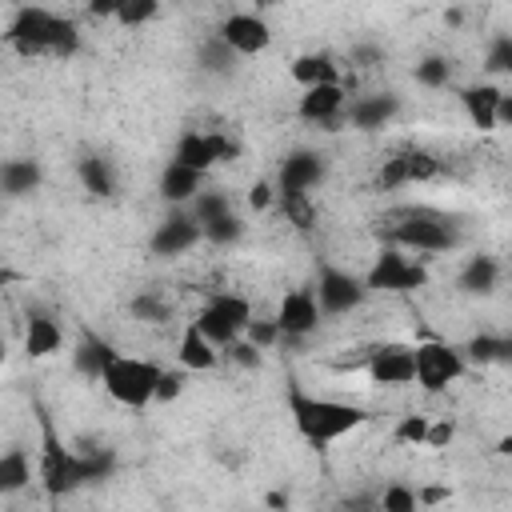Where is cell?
<instances>
[{
	"label": "cell",
	"instance_id": "cell-1",
	"mask_svg": "<svg viewBox=\"0 0 512 512\" xmlns=\"http://www.w3.org/2000/svg\"><path fill=\"white\" fill-rule=\"evenodd\" d=\"M288 404V416H292V428L312 444V448H328L336 440H344L348 432L364 428L368 424V412L360 404H348V400H332V396H312L304 388H288L284 396Z\"/></svg>",
	"mask_w": 512,
	"mask_h": 512
},
{
	"label": "cell",
	"instance_id": "cell-2",
	"mask_svg": "<svg viewBox=\"0 0 512 512\" xmlns=\"http://www.w3.org/2000/svg\"><path fill=\"white\" fill-rule=\"evenodd\" d=\"M4 44L12 52H20L24 60H36V56H52V60H68L76 48H80V28L60 16V12H48V8H36V4H24L12 12V24L4 32Z\"/></svg>",
	"mask_w": 512,
	"mask_h": 512
},
{
	"label": "cell",
	"instance_id": "cell-3",
	"mask_svg": "<svg viewBox=\"0 0 512 512\" xmlns=\"http://www.w3.org/2000/svg\"><path fill=\"white\" fill-rule=\"evenodd\" d=\"M388 240L400 252H416V260L440 256L448 248L460 244V228L452 224V216L432 212V208H396L388 216Z\"/></svg>",
	"mask_w": 512,
	"mask_h": 512
},
{
	"label": "cell",
	"instance_id": "cell-4",
	"mask_svg": "<svg viewBox=\"0 0 512 512\" xmlns=\"http://www.w3.org/2000/svg\"><path fill=\"white\" fill-rule=\"evenodd\" d=\"M112 472V456H80V452H68L64 444H56V436L48 432L44 440V456H40V480L48 488V496H68L92 480H104Z\"/></svg>",
	"mask_w": 512,
	"mask_h": 512
},
{
	"label": "cell",
	"instance_id": "cell-5",
	"mask_svg": "<svg viewBox=\"0 0 512 512\" xmlns=\"http://www.w3.org/2000/svg\"><path fill=\"white\" fill-rule=\"evenodd\" d=\"M156 376H160V364L144 360V356H128V352H116L108 360V368L100 372V384L104 392L124 404V408H148L152 396H156Z\"/></svg>",
	"mask_w": 512,
	"mask_h": 512
},
{
	"label": "cell",
	"instance_id": "cell-6",
	"mask_svg": "<svg viewBox=\"0 0 512 512\" xmlns=\"http://www.w3.org/2000/svg\"><path fill=\"white\" fill-rule=\"evenodd\" d=\"M464 372H468V360H464V352L456 344L436 340V336L412 344V384H420L428 396L452 388Z\"/></svg>",
	"mask_w": 512,
	"mask_h": 512
},
{
	"label": "cell",
	"instance_id": "cell-7",
	"mask_svg": "<svg viewBox=\"0 0 512 512\" xmlns=\"http://www.w3.org/2000/svg\"><path fill=\"white\" fill-rule=\"evenodd\" d=\"M248 320H252L248 296H240V292H212V296L204 300V308L196 312L192 324L200 328V336H204L208 344L228 348V344H236V340L244 336Z\"/></svg>",
	"mask_w": 512,
	"mask_h": 512
},
{
	"label": "cell",
	"instance_id": "cell-8",
	"mask_svg": "<svg viewBox=\"0 0 512 512\" xmlns=\"http://www.w3.org/2000/svg\"><path fill=\"white\" fill-rule=\"evenodd\" d=\"M428 280H432V272L424 260L388 244L376 252L372 268L364 272V292H420V288H428Z\"/></svg>",
	"mask_w": 512,
	"mask_h": 512
},
{
	"label": "cell",
	"instance_id": "cell-9",
	"mask_svg": "<svg viewBox=\"0 0 512 512\" xmlns=\"http://www.w3.org/2000/svg\"><path fill=\"white\" fill-rule=\"evenodd\" d=\"M440 160L428 152V148H400V152H392L380 168H376V188L380 192H396V188H404V184H428V180H436L440 176Z\"/></svg>",
	"mask_w": 512,
	"mask_h": 512
},
{
	"label": "cell",
	"instance_id": "cell-10",
	"mask_svg": "<svg viewBox=\"0 0 512 512\" xmlns=\"http://www.w3.org/2000/svg\"><path fill=\"white\" fill-rule=\"evenodd\" d=\"M216 40H220L232 56H260V52H268V44H272V28H268V20L256 16V12H228V16L220 20V28H216Z\"/></svg>",
	"mask_w": 512,
	"mask_h": 512
},
{
	"label": "cell",
	"instance_id": "cell-11",
	"mask_svg": "<svg viewBox=\"0 0 512 512\" xmlns=\"http://www.w3.org/2000/svg\"><path fill=\"white\" fill-rule=\"evenodd\" d=\"M312 296H316L320 316H344V312H352V308L364 300V280L352 276V272H344V268H332V264H328V268H320Z\"/></svg>",
	"mask_w": 512,
	"mask_h": 512
},
{
	"label": "cell",
	"instance_id": "cell-12",
	"mask_svg": "<svg viewBox=\"0 0 512 512\" xmlns=\"http://www.w3.org/2000/svg\"><path fill=\"white\" fill-rule=\"evenodd\" d=\"M344 108H348V88L340 84H320V88H304L296 100V116L304 124H316L324 132H336L344 124Z\"/></svg>",
	"mask_w": 512,
	"mask_h": 512
},
{
	"label": "cell",
	"instance_id": "cell-13",
	"mask_svg": "<svg viewBox=\"0 0 512 512\" xmlns=\"http://www.w3.org/2000/svg\"><path fill=\"white\" fill-rule=\"evenodd\" d=\"M364 372L376 388H408L412 384V344L384 340L364 356Z\"/></svg>",
	"mask_w": 512,
	"mask_h": 512
},
{
	"label": "cell",
	"instance_id": "cell-14",
	"mask_svg": "<svg viewBox=\"0 0 512 512\" xmlns=\"http://www.w3.org/2000/svg\"><path fill=\"white\" fill-rule=\"evenodd\" d=\"M272 324H276L280 340H304V336H312V332L320 328V308H316L312 288H292V292H284V296H280V308H276V316H272Z\"/></svg>",
	"mask_w": 512,
	"mask_h": 512
},
{
	"label": "cell",
	"instance_id": "cell-15",
	"mask_svg": "<svg viewBox=\"0 0 512 512\" xmlns=\"http://www.w3.org/2000/svg\"><path fill=\"white\" fill-rule=\"evenodd\" d=\"M320 176H324V160L316 156V152H292L284 164H280V172H276V196H312V188L320 184Z\"/></svg>",
	"mask_w": 512,
	"mask_h": 512
},
{
	"label": "cell",
	"instance_id": "cell-16",
	"mask_svg": "<svg viewBox=\"0 0 512 512\" xmlns=\"http://www.w3.org/2000/svg\"><path fill=\"white\" fill-rule=\"evenodd\" d=\"M204 236H200V224L188 208H172L168 220L152 232V252L156 256H184L188 248H196Z\"/></svg>",
	"mask_w": 512,
	"mask_h": 512
},
{
	"label": "cell",
	"instance_id": "cell-17",
	"mask_svg": "<svg viewBox=\"0 0 512 512\" xmlns=\"http://www.w3.org/2000/svg\"><path fill=\"white\" fill-rule=\"evenodd\" d=\"M400 112V100L392 92H380V96H356L348 108H344V124L348 128H360V132H376L384 124H392Z\"/></svg>",
	"mask_w": 512,
	"mask_h": 512
},
{
	"label": "cell",
	"instance_id": "cell-18",
	"mask_svg": "<svg viewBox=\"0 0 512 512\" xmlns=\"http://www.w3.org/2000/svg\"><path fill=\"white\" fill-rule=\"evenodd\" d=\"M500 96H504V88H500V84H488V80L460 88V104H464L472 128H480V132H496V108H500Z\"/></svg>",
	"mask_w": 512,
	"mask_h": 512
},
{
	"label": "cell",
	"instance_id": "cell-19",
	"mask_svg": "<svg viewBox=\"0 0 512 512\" xmlns=\"http://www.w3.org/2000/svg\"><path fill=\"white\" fill-rule=\"evenodd\" d=\"M176 364H180L184 372H212V368L220 364V348L208 344V340L200 336V328L188 320V324L180 328V340H176Z\"/></svg>",
	"mask_w": 512,
	"mask_h": 512
},
{
	"label": "cell",
	"instance_id": "cell-20",
	"mask_svg": "<svg viewBox=\"0 0 512 512\" xmlns=\"http://www.w3.org/2000/svg\"><path fill=\"white\" fill-rule=\"evenodd\" d=\"M200 188H204V176H200V172H192V168H184V164H176V160L164 164V172H160V200H164V204L188 208Z\"/></svg>",
	"mask_w": 512,
	"mask_h": 512
},
{
	"label": "cell",
	"instance_id": "cell-21",
	"mask_svg": "<svg viewBox=\"0 0 512 512\" xmlns=\"http://www.w3.org/2000/svg\"><path fill=\"white\" fill-rule=\"evenodd\" d=\"M288 76L300 84V92L304 88H320V84H340V64L328 52H304V56L292 60Z\"/></svg>",
	"mask_w": 512,
	"mask_h": 512
},
{
	"label": "cell",
	"instance_id": "cell-22",
	"mask_svg": "<svg viewBox=\"0 0 512 512\" xmlns=\"http://www.w3.org/2000/svg\"><path fill=\"white\" fill-rule=\"evenodd\" d=\"M60 344H64L60 324H56L52 316H44V312H32L28 324H24V352H28L32 360H44V356H56Z\"/></svg>",
	"mask_w": 512,
	"mask_h": 512
},
{
	"label": "cell",
	"instance_id": "cell-23",
	"mask_svg": "<svg viewBox=\"0 0 512 512\" xmlns=\"http://www.w3.org/2000/svg\"><path fill=\"white\" fill-rule=\"evenodd\" d=\"M460 288L472 292V296H492L500 288V260H492L484 252L468 256L464 268H460Z\"/></svg>",
	"mask_w": 512,
	"mask_h": 512
},
{
	"label": "cell",
	"instance_id": "cell-24",
	"mask_svg": "<svg viewBox=\"0 0 512 512\" xmlns=\"http://www.w3.org/2000/svg\"><path fill=\"white\" fill-rule=\"evenodd\" d=\"M112 356H116V348H112L104 336L84 332V336H80V344H76V352H72V364H76V372H80V376L100 380V372L108 368V360H112Z\"/></svg>",
	"mask_w": 512,
	"mask_h": 512
},
{
	"label": "cell",
	"instance_id": "cell-25",
	"mask_svg": "<svg viewBox=\"0 0 512 512\" xmlns=\"http://www.w3.org/2000/svg\"><path fill=\"white\" fill-rule=\"evenodd\" d=\"M172 160H176V164H184V168H192V172H200V176H208V172L216 168V160H212V148H208V132H196V128L180 132Z\"/></svg>",
	"mask_w": 512,
	"mask_h": 512
},
{
	"label": "cell",
	"instance_id": "cell-26",
	"mask_svg": "<svg viewBox=\"0 0 512 512\" xmlns=\"http://www.w3.org/2000/svg\"><path fill=\"white\" fill-rule=\"evenodd\" d=\"M32 484V460L28 448H8L0 456V496H16Z\"/></svg>",
	"mask_w": 512,
	"mask_h": 512
},
{
	"label": "cell",
	"instance_id": "cell-27",
	"mask_svg": "<svg viewBox=\"0 0 512 512\" xmlns=\"http://www.w3.org/2000/svg\"><path fill=\"white\" fill-rule=\"evenodd\" d=\"M40 184V164L36 160H4L0 164V192L4 196H28Z\"/></svg>",
	"mask_w": 512,
	"mask_h": 512
},
{
	"label": "cell",
	"instance_id": "cell-28",
	"mask_svg": "<svg viewBox=\"0 0 512 512\" xmlns=\"http://www.w3.org/2000/svg\"><path fill=\"white\" fill-rule=\"evenodd\" d=\"M76 176H80L84 192H92V196H112L116 192V172H112V164L104 156H84L76 164Z\"/></svg>",
	"mask_w": 512,
	"mask_h": 512
},
{
	"label": "cell",
	"instance_id": "cell-29",
	"mask_svg": "<svg viewBox=\"0 0 512 512\" xmlns=\"http://www.w3.org/2000/svg\"><path fill=\"white\" fill-rule=\"evenodd\" d=\"M464 360H476V364H496V360H508V352H512V344L504 340V336H492V332H480V336H472L464 348Z\"/></svg>",
	"mask_w": 512,
	"mask_h": 512
},
{
	"label": "cell",
	"instance_id": "cell-30",
	"mask_svg": "<svg viewBox=\"0 0 512 512\" xmlns=\"http://www.w3.org/2000/svg\"><path fill=\"white\" fill-rule=\"evenodd\" d=\"M376 508L380 512H420V500H416V488L404 484V480H392L376 492Z\"/></svg>",
	"mask_w": 512,
	"mask_h": 512
},
{
	"label": "cell",
	"instance_id": "cell-31",
	"mask_svg": "<svg viewBox=\"0 0 512 512\" xmlns=\"http://www.w3.org/2000/svg\"><path fill=\"white\" fill-rule=\"evenodd\" d=\"M188 212L196 216V224H208V220H216V216L232 212V204H228V192H208V188H200V192L192 196Z\"/></svg>",
	"mask_w": 512,
	"mask_h": 512
},
{
	"label": "cell",
	"instance_id": "cell-32",
	"mask_svg": "<svg viewBox=\"0 0 512 512\" xmlns=\"http://www.w3.org/2000/svg\"><path fill=\"white\" fill-rule=\"evenodd\" d=\"M276 200H280V212H284V220H288L292 228L308 232V228L316 224V204H312V196H276Z\"/></svg>",
	"mask_w": 512,
	"mask_h": 512
},
{
	"label": "cell",
	"instance_id": "cell-33",
	"mask_svg": "<svg viewBox=\"0 0 512 512\" xmlns=\"http://www.w3.org/2000/svg\"><path fill=\"white\" fill-rule=\"evenodd\" d=\"M128 312L144 324H164L168 320V300L160 292H140V296L128 300Z\"/></svg>",
	"mask_w": 512,
	"mask_h": 512
},
{
	"label": "cell",
	"instance_id": "cell-34",
	"mask_svg": "<svg viewBox=\"0 0 512 512\" xmlns=\"http://www.w3.org/2000/svg\"><path fill=\"white\" fill-rule=\"evenodd\" d=\"M240 232H244V224H240V216H236V212H224V216H216V220L200 224V236H204V240H212V244H228V240H236Z\"/></svg>",
	"mask_w": 512,
	"mask_h": 512
},
{
	"label": "cell",
	"instance_id": "cell-35",
	"mask_svg": "<svg viewBox=\"0 0 512 512\" xmlns=\"http://www.w3.org/2000/svg\"><path fill=\"white\" fill-rule=\"evenodd\" d=\"M428 420H432V416H420V412L404 416V420L392 428V440H396V444H404V448H424V432H428Z\"/></svg>",
	"mask_w": 512,
	"mask_h": 512
},
{
	"label": "cell",
	"instance_id": "cell-36",
	"mask_svg": "<svg viewBox=\"0 0 512 512\" xmlns=\"http://www.w3.org/2000/svg\"><path fill=\"white\" fill-rule=\"evenodd\" d=\"M416 80H420L424 88H444V84L452 80V68H448L444 56H428V60L416 64Z\"/></svg>",
	"mask_w": 512,
	"mask_h": 512
},
{
	"label": "cell",
	"instance_id": "cell-37",
	"mask_svg": "<svg viewBox=\"0 0 512 512\" xmlns=\"http://www.w3.org/2000/svg\"><path fill=\"white\" fill-rule=\"evenodd\" d=\"M184 384H188V372H184V368H160V376H156V396H152V400L168 404V400H176V396L184 392Z\"/></svg>",
	"mask_w": 512,
	"mask_h": 512
},
{
	"label": "cell",
	"instance_id": "cell-38",
	"mask_svg": "<svg viewBox=\"0 0 512 512\" xmlns=\"http://www.w3.org/2000/svg\"><path fill=\"white\" fill-rule=\"evenodd\" d=\"M156 12H160V4H152V0H128V4H116V20H120V24H128V28H136V24L152 20Z\"/></svg>",
	"mask_w": 512,
	"mask_h": 512
},
{
	"label": "cell",
	"instance_id": "cell-39",
	"mask_svg": "<svg viewBox=\"0 0 512 512\" xmlns=\"http://www.w3.org/2000/svg\"><path fill=\"white\" fill-rule=\"evenodd\" d=\"M244 340L256 348V352H264V348H272V344H280V332H276V324L272 320H248V328H244Z\"/></svg>",
	"mask_w": 512,
	"mask_h": 512
},
{
	"label": "cell",
	"instance_id": "cell-40",
	"mask_svg": "<svg viewBox=\"0 0 512 512\" xmlns=\"http://www.w3.org/2000/svg\"><path fill=\"white\" fill-rule=\"evenodd\" d=\"M456 440V420L452 416H440V420H428V432H424V448H448Z\"/></svg>",
	"mask_w": 512,
	"mask_h": 512
},
{
	"label": "cell",
	"instance_id": "cell-41",
	"mask_svg": "<svg viewBox=\"0 0 512 512\" xmlns=\"http://www.w3.org/2000/svg\"><path fill=\"white\" fill-rule=\"evenodd\" d=\"M208 148H212V160L216 164H232L240 156V144L228 132H208Z\"/></svg>",
	"mask_w": 512,
	"mask_h": 512
},
{
	"label": "cell",
	"instance_id": "cell-42",
	"mask_svg": "<svg viewBox=\"0 0 512 512\" xmlns=\"http://www.w3.org/2000/svg\"><path fill=\"white\" fill-rule=\"evenodd\" d=\"M512 68V36H496L488 52V72H508Z\"/></svg>",
	"mask_w": 512,
	"mask_h": 512
},
{
	"label": "cell",
	"instance_id": "cell-43",
	"mask_svg": "<svg viewBox=\"0 0 512 512\" xmlns=\"http://www.w3.org/2000/svg\"><path fill=\"white\" fill-rule=\"evenodd\" d=\"M276 204V188L268 184V180H256L252 188H248V208L252 212H268Z\"/></svg>",
	"mask_w": 512,
	"mask_h": 512
},
{
	"label": "cell",
	"instance_id": "cell-44",
	"mask_svg": "<svg viewBox=\"0 0 512 512\" xmlns=\"http://www.w3.org/2000/svg\"><path fill=\"white\" fill-rule=\"evenodd\" d=\"M224 356H228V360H236V364H244V368H256V364H260V352H256L244 336H240L236 344H228V348H224Z\"/></svg>",
	"mask_w": 512,
	"mask_h": 512
},
{
	"label": "cell",
	"instance_id": "cell-45",
	"mask_svg": "<svg viewBox=\"0 0 512 512\" xmlns=\"http://www.w3.org/2000/svg\"><path fill=\"white\" fill-rule=\"evenodd\" d=\"M448 496H452V488H448V484H424V488H416L420 508H436V504H444Z\"/></svg>",
	"mask_w": 512,
	"mask_h": 512
},
{
	"label": "cell",
	"instance_id": "cell-46",
	"mask_svg": "<svg viewBox=\"0 0 512 512\" xmlns=\"http://www.w3.org/2000/svg\"><path fill=\"white\" fill-rule=\"evenodd\" d=\"M4 356H8V344H4V336H0V364H4Z\"/></svg>",
	"mask_w": 512,
	"mask_h": 512
}]
</instances>
